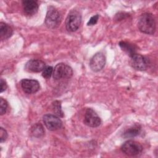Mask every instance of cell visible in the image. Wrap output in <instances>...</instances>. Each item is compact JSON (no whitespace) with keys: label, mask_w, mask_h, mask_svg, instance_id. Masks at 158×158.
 <instances>
[{"label":"cell","mask_w":158,"mask_h":158,"mask_svg":"<svg viewBox=\"0 0 158 158\" xmlns=\"http://www.w3.org/2000/svg\"><path fill=\"white\" fill-rule=\"evenodd\" d=\"M13 33L12 27L4 22L0 23V39L4 41L9 38Z\"/></svg>","instance_id":"4fadbf2b"},{"label":"cell","mask_w":158,"mask_h":158,"mask_svg":"<svg viewBox=\"0 0 158 158\" xmlns=\"http://www.w3.org/2000/svg\"><path fill=\"white\" fill-rule=\"evenodd\" d=\"M8 104L7 102L4 99L2 98H0V114L1 115H4L7 109Z\"/></svg>","instance_id":"d6986e66"},{"label":"cell","mask_w":158,"mask_h":158,"mask_svg":"<svg viewBox=\"0 0 158 158\" xmlns=\"http://www.w3.org/2000/svg\"><path fill=\"white\" fill-rule=\"evenodd\" d=\"M30 134L35 138H41L44 134V130L40 123L34 124L30 128Z\"/></svg>","instance_id":"9a60e30c"},{"label":"cell","mask_w":158,"mask_h":158,"mask_svg":"<svg viewBox=\"0 0 158 158\" xmlns=\"http://www.w3.org/2000/svg\"><path fill=\"white\" fill-rule=\"evenodd\" d=\"M43 120L46 127L50 131L59 130L62 126V120L56 115L46 114L43 116Z\"/></svg>","instance_id":"52a82bcc"},{"label":"cell","mask_w":158,"mask_h":158,"mask_svg":"<svg viewBox=\"0 0 158 158\" xmlns=\"http://www.w3.org/2000/svg\"><path fill=\"white\" fill-rule=\"evenodd\" d=\"M99 15H98V14H96V15H94L92 16V17L89 19V21L88 22L87 25L91 26V25H95V24L98 22V19H99Z\"/></svg>","instance_id":"44dd1931"},{"label":"cell","mask_w":158,"mask_h":158,"mask_svg":"<svg viewBox=\"0 0 158 158\" xmlns=\"http://www.w3.org/2000/svg\"><path fill=\"white\" fill-rule=\"evenodd\" d=\"M46 67V64L43 61L38 59H31L26 63L25 69L28 72H40L43 71Z\"/></svg>","instance_id":"8fae6325"},{"label":"cell","mask_w":158,"mask_h":158,"mask_svg":"<svg viewBox=\"0 0 158 158\" xmlns=\"http://www.w3.org/2000/svg\"><path fill=\"white\" fill-rule=\"evenodd\" d=\"M52 109L56 115L58 117H64V112L61 109V104L60 102L59 101H55L52 102Z\"/></svg>","instance_id":"e0dca14e"},{"label":"cell","mask_w":158,"mask_h":158,"mask_svg":"<svg viewBox=\"0 0 158 158\" xmlns=\"http://www.w3.org/2000/svg\"><path fill=\"white\" fill-rule=\"evenodd\" d=\"M119 46L123 50L125 51L126 52H127L130 56H131L132 55H133L134 54H135V48L134 47L133 45L125 42V41H120L119 43Z\"/></svg>","instance_id":"2e32d148"},{"label":"cell","mask_w":158,"mask_h":158,"mask_svg":"<svg viewBox=\"0 0 158 158\" xmlns=\"http://www.w3.org/2000/svg\"><path fill=\"white\" fill-rule=\"evenodd\" d=\"M142 145L134 140H128L121 146L122 151L128 156H136L143 151Z\"/></svg>","instance_id":"277c9868"},{"label":"cell","mask_w":158,"mask_h":158,"mask_svg":"<svg viewBox=\"0 0 158 158\" xmlns=\"http://www.w3.org/2000/svg\"><path fill=\"white\" fill-rule=\"evenodd\" d=\"M81 22V16L80 14L75 10H73L69 12L66 20H65V27L66 29L70 32L77 31Z\"/></svg>","instance_id":"3957f363"},{"label":"cell","mask_w":158,"mask_h":158,"mask_svg":"<svg viewBox=\"0 0 158 158\" xmlns=\"http://www.w3.org/2000/svg\"><path fill=\"white\" fill-rule=\"evenodd\" d=\"M62 20V17L59 12L53 6H49L48 8L45 24L48 28L54 29L57 28Z\"/></svg>","instance_id":"7a4b0ae2"},{"label":"cell","mask_w":158,"mask_h":158,"mask_svg":"<svg viewBox=\"0 0 158 158\" xmlns=\"http://www.w3.org/2000/svg\"><path fill=\"white\" fill-rule=\"evenodd\" d=\"M130 64L133 69L137 70L143 71L148 68L149 60L145 56L135 53L130 56Z\"/></svg>","instance_id":"8992f818"},{"label":"cell","mask_w":158,"mask_h":158,"mask_svg":"<svg viewBox=\"0 0 158 158\" xmlns=\"http://www.w3.org/2000/svg\"><path fill=\"white\" fill-rule=\"evenodd\" d=\"M141 130V126L139 125L135 124L131 126V127H130L129 128H128L127 130H126L123 132L122 136L125 138H133V137L136 136L140 133Z\"/></svg>","instance_id":"5bb4252c"},{"label":"cell","mask_w":158,"mask_h":158,"mask_svg":"<svg viewBox=\"0 0 158 158\" xmlns=\"http://www.w3.org/2000/svg\"><path fill=\"white\" fill-rule=\"evenodd\" d=\"M54 69L51 66H46L43 71L42 76L45 78H49L52 75Z\"/></svg>","instance_id":"ac0fdd59"},{"label":"cell","mask_w":158,"mask_h":158,"mask_svg":"<svg viewBox=\"0 0 158 158\" xmlns=\"http://www.w3.org/2000/svg\"><path fill=\"white\" fill-rule=\"evenodd\" d=\"M8 135L7 131L4 129L2 127L0 128V142L3 143L5 141L7 138Z\"/></svg>","instance_id":"ffe728a7"},{"label":"cell","mask_w":158,"mask_h":158,"mask_svg":"<svg viewBox=\"0 0 158 158\" xmlns=\"http://www.w3.org/2000/svg\"><path fill=\"white\" fill-rule=\"evenodd\" d=\"M138 27L142 33L153 35L156 29V23L154 15L148 12L142 14L138 19Z\"/></svg>","instance_id":"6da1fadb"},{"label":"cell","mask_w":158,"mask_h":158,"mask_svg":"<svg viewBox=\"0 0 158 158\" xmlns=\"http://www.w3.org/2000/svg\"><path fill=\"white\" fill-rule=\"evenodd\" d=\"M73 75L72 69L66 64H57L53 70V78L55 80L70 78Z\"/></svg>","instance_id":"5b68a950"},{"label":"cell","mask_w":158,"mask_h":158,"mask_svg":"<svg viewBox=\"0 0 158 158\" xmlns=\"http://www.w3.org/2000/svg\"><path fill=\"white\" fill-rule=\"evenodd\" d=\"M106 60V57L103 53L97 52L91 57L89 61V67L93 72H99L104 68Z\"/></svg>","instance_id":"9c48e42d"},{"label":"cell","mask_w":158,"mask_h":158,"mask_svg":"<svg viewBox=\"0 0 158 158\" xmlns=\"http://www.w3.org/2000/svg\"><path fill=\"white\" fill-rule=\"evenodd\" d=\"M23 9L25 14L31 16L35 15L38 10V2L33 0H25L22 1Z\"/></svg>","instance_id":"7c38bea8"},{"label":"cell","mask_w":158,"mask_h":158,"mask_svg":"<svg viewBox=\"0 0 158 158\" xmlns=\"http://www.w3.org/2000/svg\"><path fill=\"white\" fill-rule=\"evenodd\" d=\"M20 85L23 91L27 94L35 93L40 88L39 82L33 79H22L20 81Z\"/></svg>","instance_id":"30bf717a"},{"label":"cell","mask_w":158,"mask_h":158,"mask_svg":"<svg viewBox=\"0 0 158 158\" xmlns=\"http://www.w3.org/2000/svg\"><path fill=\"white\" fill-rule=\"evenodd\" d=\"M84 123L90 127H98L101 125V120L93 109L88 108L85 111Z\"/></svg>","instance_id":"ba28073f"},{"label":"cell","mask_w":158,"mask_h":158,"mask_svg":"<svg viewBox=\"0 0 158 158\" xmlns=\"http://www.w3.org/2000/svg\"><path fill=\"white\" fill-rule=\"evenodd\" d=\"M0 84H1V93H2L6 89L7 87V83L4 80H3V78H1L0 81Z\"/></svg>","instance_id":"7402d4cb"}]
</instances>
